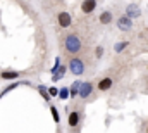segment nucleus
Returning <instances> with one entry per match:
<instances>
[{"label": "nucleus", "instance_id": "f257e3e1", "mask_svg": "<svg viewBox=\"0 0 148 133\" xmlns=\"http://www.w3.org/2000/svg\"><path fill=\"white\" fill-rule=\"evenodd\" d=\"M81 40H79V36H76V35H67L66 36V40H64V48H66V52L67 54H71V55H76L77 52H81Z\"/></svg>", "mask_w": 148, "mask_h": 133}, {"label": "nucleus", "instance_id": "f03ea898", "mask_svg": "<svg viewBox=\"0 0 148 133\" xmlns=\"http://www.w3.org/2000/svg\"><path fill=\"white\" fill-rule=\"evenodd\" d=\"M69 71L73 73L74 76H81V74L84 73V62H83V59L73 57V59L69 61Z\"/></svg>", "mask_w": 148, "mask_h": 133}, {"label": "nucleus", "instance_id": "7ed1b4c3", "mask_svg": "<svg viewBox=\"0 0 148 133\" xmlns=\"http://www.w3.org/2000/svg\"><path fill=\"white\" fill-rule=\"evenodd\" d=\"M57 23H59V26H60L62 30H67V28L73 24V16H71L67 10H62V12L57 14Z\"/></svg>", "mask_w": 148, "mask_h": 133}, {"label": "nucleus", "instance_id": "20e7f679", "mask_svg": "<svg viewBox=\"0 0 148 133\" xmlns=\"http://www.w3.org/2000/svg\"><path fill=\"white\" fill-rule=\"evenodd\" d=\"M117 28H119L121 31H131V28H133V19H131L129 16H126V14L119 16V17H117Z\"/></svg>", "mask_w": 148, "mask_h": 133}, {"label": "nucleus", "instance_id": "39448f33", "mask_svg": "<svg viewBox=\"0 0 148 133\" xmlns=\"http://www.w3.org/2000/svg\"><path fill=\"white\" fill-rule=\"evenodd\" d=\"M91 92H93V83H91V81H83V83L79 85V94H77V97H79V99H88V97L91 95Z\"/></svg>", "mask_w": 148, "mask_h": 133}, {"label": "nucleus", "instance_id": "423d86ee", "mask_svg": "<svg viewBox=\"0 0 148 133\" xmlns=\"http://www.w3.org/2000/svg\"><path fill=\"white\" fill-rule=\"evenodd\" d=\"M126 16H129L131 19L141 17V9H140V5H138V3H129V5L126 7Z\"/></svg>", "mask_w": 148, "mask_h": 133}, {"label": "nucleus", "instance_id": "0eeeda50", "mask_svg": "<svg viewBox=\"0 0 148 133\" xmlns=\"http://www.w3.org/2000/svg\"><path fill=\"white\" fill-rule=\"evenodd\" d=\"M97 5H98L97 0H83L81 2V12L83 14H91V12H95Z\"/></svg>", "mask_w": 148, "mask_h": 133}, {"label": "nucleus", "instance_id": "6e6552de", "mask_svg": "<svg viewBox=\"0 0 148 133\" xmlns=\"http://www.w3.org/2000/svg\"><path fill=\"white\" fill-rule=\"evenodd\" d=\"M79 121H81L79 111H71V112L67 114V125H69L71 128H76V126L79 125Z\"/></svg>", "mask_w": 148, "mask_h": 133}, {"label": "nucleus", "instance_id": "1a4fd4ad", "mask_svg": "<svg viewBox=\"0 0 148 133\" xmlns=\"http://www.w3.org/2000/svg\"><path fill=\"white\" fill-rule=\"evenodd\" d=\"M112 85H114V81H112V78L109 76H105V78H102L98 83H97V88L100 90V92H107V90H110Z\"/></svg>", "mask_w": 148, "mask_h": 133}, {"label": "nucleus", "instance_id": "9d476101", "mask_svg": "<svg viewBox=\"0 0 148 133\" xmlns=\"http://www.w3.org/2000/svg\"><path fill=\"white\" fill-rule=\"evenodd\" d=\"M0 78L5 80V81H12V80H19L21 78V73H17V71H2L0 73Z\"/></svg>", "mask_w": 148, "mask_h": 133}, {"label": "nucleus", "instance_id": "9b49d317", "mask_svg": "<svg viewBox=\"0 0 148 133\" xmlns=\"http://www.w3.org/2000/svg\"><path fill=\"white\" fill-rule=\"evenodd\" d=\"M98 21H100V24H110L112 21H114V14H112L110 10H103L100 16H98Z\"/></svg>", "mask_w": 148, "mask_h": 133}, {"label": "nucleus", "instance_id": "f8f14e48", "mask_svg": "<svg viewBox=\"0 0 148 133\" xmlns=\"http://www.w3.org/2000/svg\"><path fill=\"white\" fill-rule=\"evenodd\" d=\"M66 71H67V67H66V66H60L59 69H57V73H55V74H52V81L55 83V81L62 80V78H64V74H66Z\"/></svg>", "mask_w": 148, "mask_h": 133}, {"label": "nucleus", "instance_id": "ddd939ff", "mask_svg": "<svg viewBox=\"0 0 148 133\" xmlns=\"http://www.w3.org/2000/svg\"><path fill=\"white\" fill-rule=\"evenodd\" d=\"M59 99H60V100L71 99V92H69V88H67V87H62V88H59Z\"/></svg>", "mask_w": 148, "mask_h": 133}, {"label": "nucleus", "instance_id": "4468645a", "mask_svg": "<svg viewBox=\"0 0 148 133\" xmlns=\"http://www.w3.org/2000/svg\"><path fill=\"white\" fill-rule=\"evenodd\" d=\"M79 85H81V81H74L73 85H71V88H69V92H71V99L77 97V94H79Z\"/></svg>", "mask_w": 148, "mask_h": 133}, {"label": "nucleus", "instance_id": "2eb2a0df", "mask_svg": "<svg viewBox=\"0 0 148 133\" xmlns=\"http://www.w3.org/2000/svg\"><path fill=\"white\" fill-rule=\"evenodd\" d=\"M38 92H40V95L43 97V100L50 102V95H48V88H47L45 85H40V87H38Z\"/></svg>", "mask_w": 148, "mask_h": 133}, {"label": "nucleus", "instance_id": "dca6fc26", "mask_svg": "<svg viewBox=\"0 0 148 133\" xmlns=\"http://www.w3.org/2000/svg\"><path fill=\"white\" fill-rule=\"evenodd\" d=\"M23 83H26V81H16V83H12V85H9V87H5L3 90H2V94H0V97H3L7 92H10V90H14V88H17L19 85H23Z\"/></svg>", "mask_w": 148, "mask_h": 133}, {"label": "nucleus", "instance_id": "f3484780", "mask_svg": "<svg viewBox=\"0 0 148 133\" xmlns=\"http://www.w3.org/2000/svg\"><path fill=\"white\" fill-rule=\"evenodd\" d=\"M127 45H129V42H119V43H115V45H114V50L119 54V52H122L124 48H127Z\"/></svg>", "mask_w": 148, "mask_h": 133}, {"label": "nucleus", "instance_id": "a211bd4d", "mask_svg": "<svg viewBox=\"0 0 148 133\" xmlns=\"http://www.w3.org/2000/svg\"><path fill=\"white\" fill-rule=\"evenodd\" d=\"M50 112H52V116H53V121L59 123V121H60V116H59V111H57L55 105H50Z\"/></svg>", "mask_w": 148, "mask_h": 133}, {"label": "nucleus", "instance_id": "6ab92c4d", "mask_svg": "<svg viewBox=\"0 0 148 133\" xmlns=\"http://www.w3.org/2000/svg\"><path fill=\"white\" fill-rule=\"evenodd\" d=\"M48 95L50 97H59V88L57 87H48Z\"/></svg>", "mask_w": 148, "mask_h": 133}, {"label": "nucleus", "instance_id": "aec40b11", "mask_svg": "<svg viewBox=\"0 0 148 133\" xmlns=\"http://www.w3.org/2000/svg\"><path fill=\"white\" fill-rule=\"evenodd\" d=\"M59 67H60V59H59V57H57V59H55V64H53V67H52V69H50V73H52V74H55V73H57V69H59Z\"/></svg>", "mask_w": 148, "mask_h": 133}, {"label": "nucleus", "instance_id": "412c9836", "mask_svg": "<svg viewBox=\"0 0 148 133\" xmlns=\"http://www.w3.org/2000/svg\"><path fill=\"white\" fill-rule=\"evenodd\" d=\"M102 55H103V47H97V57L100 59Z\"/></svg>", "mask_w": 148, "mask_h": 133}, {"label": "nucleus", "instance_id": "4be33fe9", "mask_svg": "<svg viewBox=\"0 0 148 133\" xmlns=\"http://www.w3.org/2000/svg\"><path fill=\"white\" fill-rule=\"evenodd\" d=\"M55 2H62V0H55Z\"/></svg>", "mask_w": 148, "mask_h": 133}, {"label": "nucleus", "instance_id": "5701e85b", "mask_svg": "<svg viewBox=\"0 0 148 133\" xmlns=\"http://www.w3.org/2000/svg\"><path fill=\"white\" fill-rule=\"evenodd\" d=\"M147 133H148V126H147Z\"/></svg>", "mask_w": 148, "mask_h": 133}]
</instances>
